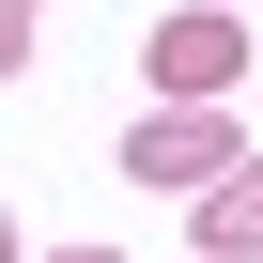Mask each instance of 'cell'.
Here are the masks:
<instances>
[{"label": "cell", "instance_id": "obj_1", "mask_svg": "<svg viewBox=\"0 0 263 263\" xmlns=\"http://www.w3.org/2000/svg\"><path fill=\"white\" fill-rule=\"evenodd\" d=\"M124 171L140 186H217V171H248V140H232V108H155L124 140Z\"/></svg>", "mask_w": 263, "mask_h": 263}, {"label": "cell", "instance_id": "obj_2", "mask_svg": "<svg viewBox=\"0 0 263 263\" xmlns=\"http://www.w3.org/2000/svg\"><path fill=\"white\" fill-rule=\"evenodd\" d=\"M155 78H171V108H232L248 47H232V16H217V0H186V16L155 31Z\"/></svg>", "mask_w": 263, "mask_h": 263}, {"label": "cell", "instance_id": "obj_3", "mask_svg": "<svg viewBox=\"0 0 263 263\" xmlns=\"http://www.w3.org/2000/svg\"><path fill=\"white\" fill-rule=\"evenodd\" d=\"M248 248H263V155L201 186V263H248Z\"/></svg>", "mask_w": 263, "mask_h": 263}, {"label": "cell", "instance_id": "obj_4", "mask_svg": "<svg viewBox=\"0 0 263 263\" xmlns=\"http://www.w3.org/2000/svg\"><path fill=\"white\" fill-rule=\"evenodd\" d=\"M31 16H47V0H0V78L31 62Z\"/></svg>", "mask_w": 263, "mask_h": 263}, {"label": "cell", "instance_id": "obj_5", "mask_svg": "<svg viewBox=\"0 0 263 263\" xmlns=\"http://www.w3.org/2000/svg\"><path fill=\"white\" fill-rule=\"evenodd\" d=\"M47 263H108V248H47Z\"/></svg>", "mask_w": 263, "mask_h": 263}, {"label": "cell", "instance_id": "obj_6", "mask_svg": "<svg viewBox=\"0 0 263 263\" xmlns=\"http://www.w3.org/2000/svg\"><path fill=\"white\" fill-rule=\"evenodd\" d=\"M0 263H16V232H0Z\"/></svg>", "mask_w": 263, "mask_h": 263}, {"label": "cell", "instance_id": "obj_7", "mask_svg": "<svg viewBox=\"0 0 263 263\" xmlns=\"http://www.w3.org/2000/svg\"><path fill=\"white\" fill-rule=\"evenodd\" d=\"M217 16H232V0H217Z\"/></svg>", "mask_w": 263, "mask_h": 263}]
</instances>
